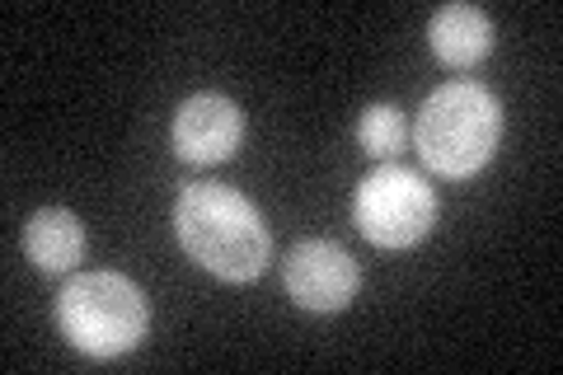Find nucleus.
Returning <instances> with one entry per match:
<instances>
[{
  "label": "nucleus",
  "mask_w": 563,
  "mask_h": 375,
  "mask_svg": "<svg viewBox=\"0 0 563 375\" xmlns=\"http://www.w3.org/2000/svg\"><path fill=\"white\" fill-rule=\"evenodd\" d=\"M174 235L192 263L225 282H254L273 258V235L258 207L225 184H188L174 202Z\"/></svg>",
  "instance_id": "1"
},
{
  "label": "nucleus",
  "mask_w": 563,
  "mask_h": 375,
  "mask_svg": "<svg viewBox=\"0 0 563 375\" xmlns=\"http://www.w3.org/2000/svg\"><path fill=\"white\" fill-rule=\"evenodd\" d=\"M503 136V109L484 85L451 80L432 89L413 122V146L422 165L442 178H470L479 174Z\"/></svg>",
  "instance_id": "2"
},
{
  "label": "nucleus",
  "mask_w": 563,
  "mask_h": 375,
  "mask_svg": "<svg viewBox=\"0 0 563 375\" xmlns=\"http://www.w3.org/2000/svg\"><path fill=\"white\" fill-rule=\"evenodd\" d=\"M57 329L76 352L113 362L146 338V296L122 273H80L57 296Z\"/></svg>",
  "instance_id": "3"
},
{
  "label": "nucleus",
  "mask_w": 563,
  "mask_h": 375,
  "mask_svg": "<svg viewBox=\"0 0 563 375\" xmlns=\"http://www.w3.org/2000/svg\"><path fill=\"white\" fill-rule=\"evenodd\" d=\"M352 221L376 249H413L437 225V192L413 169L380 165L357 184Z\"/></svg>",
  "instance_id": "4"
},
{
  "label": "nucleus",
  "mask_w": 563,
  "mask_h": 375,
  "mask_svg": "<svg viewBox=\"0 0 563 375\" xmlns=\"http://www.w3.org/2000/svg\"><path fill=\"white\" fill-rule=\"evenodd\" d=\"M287 277V296L310 315H339L352 306V296L362 287V273L352 254L333 240H301L282 263Z\"/></svg>",
  "instance_id": "5"
},
{
  "label": "nucleus",
  "mask_w": 563,
  "mask_h": 375,
  "mask_svg": "<svg viewBox=\"0 0 563 375\" xmlns=\"http://www.w3.org/2000/svg\"><path fill=\"white\" fill-rule=\"evenodd\" d=\"M244 136V113L225 95H192L174 113V155L184 165H221L231 159Z\"/></svg>",
  "instance_id": "6"
},
{
  "label": "nucleus",
  "mask_w": 563,
  "mask_h": 375,
  "mask_svg": "<svg viewBox=\"0 0 563 375\" xmlns=\"http://www.w3.org/2000/svg\"><path fill=\"white\" fill-rule=\"evenodd\" d=\"M428 47L437 62L451 70H470L488 57L493 47V20L479 5H442L428 24Z\"/></svg>",
  "instance_id": "7"
},
{
  "label": "nucleus",
  "mask_w": 563,
  "mask_h": 375,
  "mask_svg": "<svg viewBox=\"0 0 563 375\" xmlns=\"http://www.w3.org/2000/svg\"><path fill=\"white\" fill-rule=\"evenodd\" d=\"M24 254L38 273L57 277L70 273L80 258H85V225L70 217L66 207H43L33 211L29 225H24Z\"/></svg>",
  "instance_id": "8"
},
{
  "label": "nucleus",
  "mask_w": 563,
  "mask_h": 375,
  "mask_svg": "<svg viewBox=\"0 0 563 375\" xmlns=\"http://www.w3.org/2000/svg\"><path fill=\"white\" fill-rule=\"evenodd\" d=\"M357 141L366 155L376 159H395L404 151V113L395 103H372V109H362L357 118Z\"/></svg>",
  "instance_id": "9"
}]
</instances>
